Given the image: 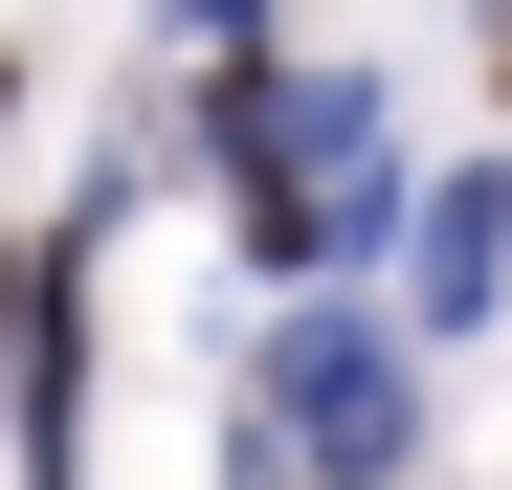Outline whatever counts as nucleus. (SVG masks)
I'll return each mask as SVG.
<instances>
[{
  "label": "nucleus",
  "instance_id": "nucleus-2",
  "mask_svg": "<svg viewBox=\"0 0 512 490\" xmlns=\"http://www.w3.org/2000/svg\"><path fill=\"white\" fill-rule=\"evenodd\" d=\"M490 268H512V179H446L423 201V312H490Z\"/></svg>",
  "mask_w": 512,
  "mask_h": 490
},
{
  "label": "nucleus",
  "instance_id": "nucleus-1",
  "mask_svg": "<svg viewBox=\"0 0 512 490\" xmlns=\"http://www.w3.org/2000/svg\"><path fill=\"white\" fill-rule=\"evenodd\" d=\"M268 401H290V424H312L334 468H379V446H401V357H379V335H334V312L268 357Z\"/></svg>",
  "mask_w": 512,
  "mask_h": 490
}]
</instances>
